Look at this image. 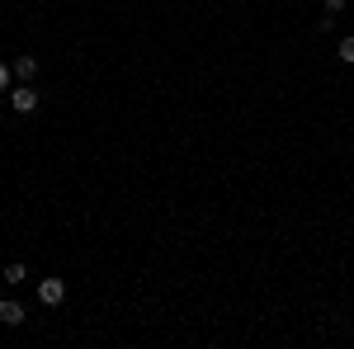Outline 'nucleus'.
I'll return each mask as SVG.
<instances>
[{
  "mask_svg": "<svg viewBox=\"0 0 354 349\" xmlns=\"http://www.w3.org/2000/svg\"><path fill=\"white\" fill-rule=\"evenodd\" d=\"M38 302H43V307H62V302H66V283H62V279H43V283H38Z\"/></svg>",
  "mask_w": 354,
  "mask_h": 349,
  "instance_id": "f257e3e1",
  "label": "nucleus"
},
{
  "mask_svg": "<svg viewBox=\"0 0 354 349\" xmlns=\"http://www.w3.org/2000/svg\"><path fill=\"white\" fill-rule=\"evenodd\" d=\"M10 71H15V81L19 85H28L33 76H38V57H28V53H19L15 62H10Z\"/></svg>",
  "mask_w": 354,
  "mask_h": 349,
  "instance_id": "f03ea898",
  "label": "nucleus"
},
{
  "mask_svg": "<svg viewBox=\"0 0 354 349\" xmlns=\"http://www.w3.org/2000/svg\"><path fill=\"white\" fill-rule=\"evenodd\" d=\"M10 95H15V113H33V109H38V90H28V85L10 90Z\"/></svg>",
  "mask_w": 354,
  "mask_h": 349,
  "instance_id": "7ed1b4c3",
  "label": "nucleus"
},
{
  "mask_svg": "<svg viewBox=\"0 0 354 349\" xmlns=\"http://www.w3.org/2000/svg\"><path fill=\"white\" fill-rule=\"evenodd\" d=\"M0 321L5 326H24V307H19L15 297H5V302H0Z\"/></svg>",
  "mask_w": 354,
  "mask_h": 349,
  "instance_id": "20e7f679",
  "label": "nucleus"
},
{
  "mask_svg": "<svg viewBox=\"0 0 354 349\" xmlns=\"http://www.w3.org/2000/svg\"><path fill=\"white\" fill-rule=\"evenodd\" d=\"M0 279H5V283H10V288H19V283H24V279H28V269L19 265V260H10V265H5V274H0Z\"/></svg>",
  "mask_w": 354,
  "mask_h": 349,
  "instance_id": "39448f33",
  "label": "nucleus"
},
{
  "mask_svg": "<svg viewBox=\"0 0 354 349\" xmlns=\"http://www.w3.org/2000/svg\"><path fill=\"white\" fill-rule=\"evenodd\" d=\"M335 57H340V62H350V66H354V33H350V38H340V48H335Z\"/></svg>",
  "mask_w": 354,
  "mask_h": 349,
  "instance_id": "423d86ee",
  "label": "nucleus"
},
{
  "mask_svg": "<svg viewBox=\"0 0 354 349\" xmlns=\"http://www.w3.org/2000/svg\"><path fill=\"white\" fill-rule=\"evenodd\" d=\"M10 81H15V71H10V66L0 62V90H10Z\"/></svg>",
  "mask_w": 354,
  "mask_h": 349,
  "instance_id": "0eeeda50",
  "label": "nucleus"
},
{
  "mask_svg": "<svg viewBox=\"0 0 354 349\" xmlns=\"http://www.w3.org/2000/svg\"><path fill=\"white\" fill-rule=\"evenodd\" d=\"M322 5H326V15H340V10H345L350 0H322Z\"/></svg>",
  "mask_w": 354,
  "mask_h": 349,
  "instance_id": "6e6552de",
  "label": "nucleus"
}]
</instances>
